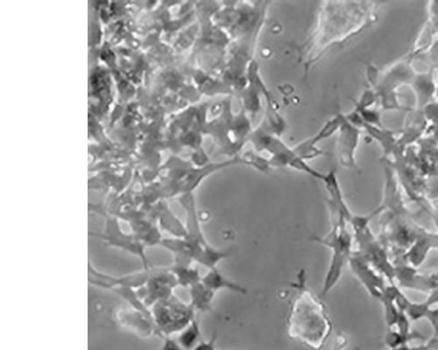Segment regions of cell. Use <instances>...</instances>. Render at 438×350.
<instances>
[{"label":"cell","instance_id":"9c48e42d","mask_svg":"<svg viewBox=\"0 0 438 350\" xmlns=\"http://www.w3.org/2000/svg\"><path fill=\"white\" fill-rule=\"evenodd\" d=\"M115 324L140 338L157 336L153 317L145 315L131 307H120L115 316Z\"/></svg>","mask_w":438,"mask_h":350},{"label":"cell","instance_id":"9a60e30c","mask_svg":"<svg viewBox=\"0 0 438 350\" xmlns=\"http://www.w3.org/2000/svg\"><path fill=\"white\" fill-rule=\"evenodd\" d=\"M170 269L176 277L178 286L186 287L188 289L202 280L203 277L201 276L200 271L192 266L174 264Z\"/></svg>","mask_w":438,"mask_h":350},{"label":"cell","instance_id":"5bb4252c","mask_svg":"<svg viewBox=\"0 0 438 350\" xmlns=\"http://www.w3.org/2000/svg\"><path fill=\"white\" fill-rule=\"evenodd\" d=\"M189 290L190 294V304L194 310L200 311V312L203 313L212 312V302L214 298H215L216 292L207 287L202 282V280L194 284Z\"/></svg>","mask_w":438,"mask_h":350},{"label":"cell","instance_id":"7c38bea8","mask_svg":"<svg viewBox=\"0 0 438 350\" xmlns=\"http://www.w3.org/2000/svg\"><path fill=\"white\" fill-rule=\"evenodd\" d=\"M113 302H107V300L101 297L100 294H95L94 297L90 296L89 303V316L90 320H95V322H109L115 324V316L120 307L113 306ZM116 325V324H115Z\"/></svg>","mask_w":438,"mask_h":350},{"label":"cell","instance_id":"4fadbf2b","mask_svg":"<svg viewBox=\"0 0 438 350\" xmlns=\"http://www.w3.org/2000/svg\"><path fill=\"white\" fill-rule=\"evenodd\" d=\"M202 282L216 293L219 290H229L232 292L243 294V295L248 294V290L246 287L226 278L225 275L217 270V268L209 270L208 273L202 278Z\"/></svg>","mask_w":438,"mask_h":350},{"label":"cell","instance_id":"30bf717a","mask_svg":"<svg viewBox=\"0 0 438 350\" xmlns=\"http://www.w3.org/2000/svg\"><path fill=\"white\" fill-rule=\"evenodd\" d=\"M338 153L342 165L354 168L355 153L360 142L361 132L358 127L345 116L343 124L338 130Z\"/></svg>","mask_w":438,"mask_h":350},{"label":"cell","instance_id":"7a4b0ae2","mask_svg":"<svg viewBox=\"0 0 438 350\" xmlns=\"http://www.w3.org/2000/svg\"><path fill=\"white\" fill-rule=\"evenodd\" d=\"M298 294L293 300L288 319V332L312 348L318 349L331 331V322L324 303L307 287L304 270L298 274L293 284Z\"/></svg>","mask_w":438,"mask_h":350},{"label":"cell","instance_id":"2e32d148","mask_svg":"<svg viewBox=\"0 0 438 350\" xmlns=\"http://www.w3.org/2000/svg\"><path fill=\"white\" fill-rule=\"evenodd\" d=\"M200 324L194 319L185 329L178 333L176 341L184 350H192L202 341Z\"/></svg>","mask_w":438,"mask_h":350},{"label":"cell","instance_id":"ac0fdd59","mask_svg":"<svg viewBox=\"0 0 438 350\" xmlns=\"http://www.w3.org/2000/svg\"><path fill=\"white\" fill-rule=\"evenodd\" d=\"M163 345L158 350H184L176 339H173L171 336L163 337Z\"/></svg>","mask_w":438,"mask_h":350},{"label":"cell","instance_id":"6da1fadb","mask_svg":"<svg viewBox=\"0 0 438 350\" xmlns=\"http://www.w3.org/2000/svg\"><path fill=\"white\" fill-rule=\"evenodd\" d=\"M349 3L325 2L319 10L317 25L301 48V61L305 71L315 64L328 48L355 34L361 25L354 21V12L358 6H348Z\"/></svg>","mask_w":438,"mask_h":350},{"label":"cell","instance_id":"277c9868","mask_svg":"<svg viewBox=\"0 0 438 350\" xmlns=\"http://www.w3.org/2000/svg\"><path fill=\"white\" fill-rule=\"evenodd\" d=\"M315 240L331 251L330 266L325 274L321 292V295L325 296L334 289L340 279L350 251L351 240L345 230V221L334 220V226L330 233L322 238H315Z\"/></svg>","mask_w":438,"mask_h":350},{"label":"cell","instance_id":"8fae6325","mask_svg":"<svg viewBox=\"0 0 438 350\" xmlns=\"http://www.w3.org/2000/svg\"><path fill=\"white\" fill-rule=\"evenodd\" d=\"M157 224L161 230L166 231L172 237L184 238L186 237L185 224L171 211L167 206L160 205L158 207L156 217Z\"/></svg>","mask_w":438,"mask_h":350},{"label":"cell","instance_id":"5b68a950","mask_svg":"<svg viewBox=\"0 0 438 350\" xmlns=\"http://www.w3.org/2000/svg\"><path fill=\"white\" fill-rule=\"evenodd\" d=\"M195 312L190 304L183 302L176 295L156 304L152 315L157 336L163 338L183 331L195 319Z\"/></svg>","mask_w":438,"mask_h":350},{"label":"cell","instance_id":"52a82bcc","mask_svg":"<svg viewBox=\"0 0 438 350\" xmlns=\"http://www.w3.org/2000/svg\"><path fill=\"white\" fill-rule=\"evenodd\" d=\"M178 286L176 277L170 267H152L150 280L141 289L137 290L138 294L148 309L156 304L170 299L174 295V289Z\"/></svg>","mask_w":438,"mask_h":350},{"label":"cell","instance_id":"e0dca14e","mask_svg":"<svg viewBox=\"0 0 438 350\" xmlns=\"http://www.w3.org/2000/svg\"><path fill=\"white\" fill-rule=\"evenodd\" d=\"M88 281L95 289L109 290L111 292L116 286V277L98 270L92 266L91 262L88 264Z\"/></svg>","mask_w":438,"mask_h":350},{"label":"cell","instance_id":"3957f363","mask_svg":"<svg viewBox=\"0 0 438 350\" xmlns=\"http://www.w3.org/2000/svg\"><path fill=\"white\" fill-rule=\"evenodd\" d=\"M249 140L259 155L262 153L269 155L268 162L272 168H292L307 173L311 177L320 181L324 179L325 173L311 168L306 160L295 153L294 148L291 149L286 146L276 134L259 127L255 132L252 133Z\"/></svg>","mask_w":438,"mask_h":350},{"label":"cell","instance_id":"d6986e66","mask_svg":"<svg viewBox=\"0 0 438 350\" xmlns=\"http://www.w3.org/2000/svg\"><path fill=\"white\" fill-rule=\"evenodd\" d=\"M217 333H213L208 342L202 340L192 350H216Z\"/></svg>","mask_w":438,"mask_h":350},{"label":"cell","instance_id":"8992f818","mask_svg":"<svg viewBox=\"0 0 438 350\" xmlns=\"http://www.w3.org/2000/svg\"><path fill=\"white\" fill-rule=\"evenodd\" d=\"M104 221L103 231H90L89 235L103 241L108 247L120 249L139 257L145 269L152 266L147 257V247L133 233L128 234L122 230L118 217L113 215H104Z\"/></svg>","mask_w":438,"mask_h":350},{"label":"cell","instance_id":"ba28073f","mask_svg":"<svg viewBox=\"0 0 438 350\" xmlns=\"http://www.w3.org/2000/svg\"><path fill=\"white\" fill-rule=\"evenodd\" d=\"M181 204H182L184 211H185V228L186 237L184 240L190 244L192 254L206 247L209 243L204 237L201 221L197 212L195 197L193 193H188L181 196Z\"/></svg>","mask_w":438,"mask_h":350}]
</instances>
